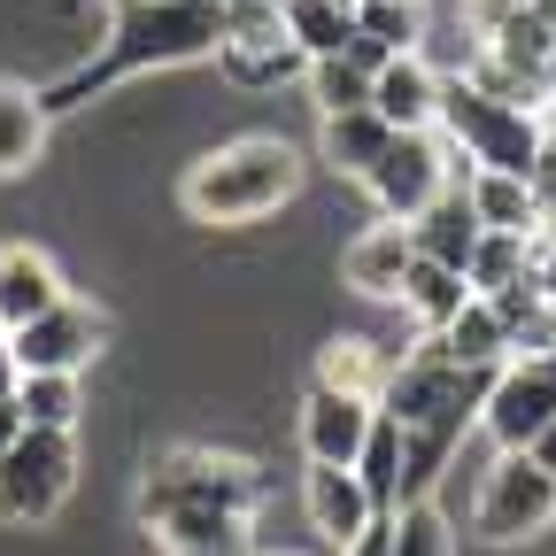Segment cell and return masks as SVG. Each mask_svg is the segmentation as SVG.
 I'll return each mask as SVG.
<instances>
[{
  "label": "cell",
  "instance_id": "obj_1",
  "mask_svg": "<svg viewBox=\"0 0 556 556\" xmlns=\"http://www.w3.org/2000/svg\"><path fill=\"white\" fill-rule=\"evenodd\" d=\"M255 471L240 456H208V448H170L148 486H139V518H148L163 556H255Z\"/></svg>",
  "mask_w": 556,
  "mask_h": 556
},
{
  "label": "cell",
  "instance_id": "obj_2",
  "mask_svg": "<svg viewBox=\"0 0 556 556\" xmlns=\"http://www.w3.org/2000/svg\"><path fill=\"white\" fill-rule=\"evenodd\" d=\"M225 47V0H116L109 39L93 62H78L62 86H47V109H78L109 78H139V70H178Z\"/></svg>",
  "mask_w": 556,
  "mask_h": 556
},
{
  "label": "cell",
  "instance_id": "obj_3",
  "mask_svg": "<svg viewBox=\"0 0 556 556\" xmlns=\"http://www.w3.org/2000/svg\"><path fill=\"white\" fill-rule=\"evenodd\" d=\"M302 178H309V155L294 139H232L178 178V201L193 225H255L270 208H287Z\"/></svg>",
  "mask_w": 556,
  "mask_h": 556
},
{
  "label": "cell",
  "instance_id": "obj_4",
  "mask_svg": "<svg viewBox=\"0 0 556 556\" xmlns=\"http://www.w3.org/2000/svg\"><path fill=\"white\" fill-rule=\"evenodd\" d=\"M441 139L471 170H518V178H533L541 155H548L541 116L518 109V101H503V93H486V86H471V78L441 86Z\"/></svg>",
  "mask_w": 556,
  "mask_h": 556
},
{
  "label": "cell",
  "instance_id": "obj_5",
  "mask_svg": "<svg viewBox=\"0 0 556 556\" xmlns=\"http://www.w3.org/2000/svg\"><path fill=\"white\" fill-rule=\"evenodd\" d=\"M78 486V433L70 426H24L16 448H0V526H47Z\"/></svg>",
  "mask_w": 556,
  "mask_h": 556
},
{
  "label": "cell",
  "instance_id": "obj_6",
  "mask_svg": "<svg viewBox=\"0 0 556 556\" xmlns=\"http://www.w3.org/2000/svg\"><path fill=\"white\" fill-rule=\"evenodd\" d=\"M471 526L495 548L548 533L556 526V471H541L526 448H495V464L479 471V495H471Z\"/></svg>",
  "mask_w": 556,
  "mask_h": 556
},
{
  "label": "cell",
  "instance_id": "obj_7",
  "mask_svg": "<svg viewBox=\"0 0 556 556\" xmlns=\"http://www.w3.org/2000/svg\"><path fill=\"white\" fill-rule=\"evenodd\" d=\"M471 86L503 93L518 109H548L556 101V24H541L533 9H510L486 24V54L471 62Z\"/></svg>",
  "mask_w": 556,
  "mask_h": 556
},
{
  "label": "cell",
  "instance_id": "obj_8",
  "mask_svg": "<svg viewBox=\"0 0 556 556\" xmlns=\"http://www.w3.org/2000/svg\"><path fill=\"white\" fill-rule=\"evenodd\" d=\"M448 163H456V148L441 139V124H426V131H394L387 155L364 170V186H371V201H379V217H394V225L426 217V208L456 186Z\"/></svg>",
  "mask_w": 556,
  "mask_h": 556
},
{
  "label": "cell",
  "instance_id": "obj_9",
  "mask_svg": "<svg viewBox=\"0 0 556 556\" xmlns=\"http://www.w3.org/2000/svg\"><path fill=\"white\" fill-rule=\"evenodd\" d=\"M548 417H556V348H526V356L495 364V379H486V394H479L486 441H495V448H526Z\"/></svg>",
  "mask_w": 556,
  "mask_h": 556
},
{
  "label": "cell",
  "instance_id": "obj_10",
  "mask_svg": "<svg viewBox=\"0 0 556 556\" xmlns=\"http://www.w3.org/2000/svg\"><path fill=\"white\" fill-rule=\"evenodd\" d=\"M217 54L248 86H278V78H294V70H309L302 39L278 16V0H225V47Z\"/></svg>",
  "mask_w": 556,
  "mask_h": 556
},
{
  "label": "cell",
  "instance_id": "obj_11",
  "mask_svg": "<svg viewBox=\"0 0 556 556\" xmlns=\"http://www.w3.org/2000/svg\"><path fill=\"white\" fill-rule=\"evenodd\" d=\"M101 340H109V317L93 302H78V294H62L31 325H9V348H16L24 371H86L101 356Z\"/></svg>",
  "mask_w": 556,
  "mask_h": 556
},
{
  "label": "cell",
  "instance_id": "obj_12",
  "mask_svg": "<svg viewBox=\"0 0 556 556\" xmlns=\"http://www.w3.org/2000/svg\"><path fill=\"white\" fill-rule=\"evenodd\" d=\"M302 510H309V526L325 533V548L340 556L356 533H371L387 510L371 503V486H364V471L356 464H309L302 471Z\"/></svg>",
  "mask_w": 556,
  "mask_h": 556
},
{
  "label": "cell",
  "instance_id": "obj_13",
  "mask_svg": "<svg viewBox=\"0 0 556 556\" xmlns=\"http://www.w3.org/2000/svg\"><path fill=\"white\" fill-rule=\"evenodd\" d=\"M371 417H379V402L309 379V394H302V456L309 464H356L364 441H371Z\"/></svg>",
  "mask_w": 556,
  "mask_h": 556
},
{
  "label": "cell",
  "instance_id": "obj_14",
  "mask_svg": "<svg viewBox=\"0 0 556 556\" xmlns=\"http://www.w3.org/2000/svg\"><path fill=\"white\" fill-rule=\"evenodd\" d=\"M441 70L417 54V47H402V54H387L379 70H371V109L394 124V131H426V124H441Z\"/></svg>",
  "mask_w": 556,
  "mask_h": 556
},
{
  "label": "cell",
  "instance_id": "obj_15",
  "mask_svg": "<svg viewBox=\"0 0 556 556\" xmlns=\"http://www.w3.org/2000/svg\"><path fill=\"white\" fill-rule=\"evenodd\" d=\"M409 263H417V240H409V225H371V232H356L340 248V287L348 294H364V302H394L402 294V278H409Z\"/></svg>",
  "mask_w": 556,
  "mask_h": 556
},
{
  "label": "cell",
  "instance_id": "obj_16",
  "mask_svg": "<svg viewBox=\"0 0 556 556\" xmlns=\"http://www.w3.org/2000/svg\"><path fill=\"white\" fill-rule=\"evenodd\" d=\"M70 287H62V270L47 248L16 240V248H0V325H31L39 309H54Z\"/></svg>",
  "mask_w": 556,
  "mask_h": 556
},
{
  "label": "cell",
  "instance_id": "obj_17",
  "mask_svg": "<svg viewBox=\"0 0 556 556\" xmlns=\"http://www.w3.org/2000/svg\"><path fill=\"white\" fill-rule=\"evenodd\" d=\"M47 124H54V109L39 86L0 78V178H24L47 155Z\"/></svg>",
  "mask_w": 556,
  "mask_h": 556
},
{
  "label": "cell",
  "instance_id": "obj_18",
  "mask_svg": "<svg viewBox=\"0 0 556 556\" xmlns=\"http://www.w3.org/2000/svg\"><path fill=\"white\" fill-rule=\"evenodd\" d=\"M464 201L486 232H533L541 225V186L518 178V170H471L464 178Z\"/></svg>",
  "mask_w": 556,
  "mask_h": 556
},
{
  "label": "cell",
  "instance_id": "obj_19",
  "mask_svg": "<svg viewBox=\"0 0 556 556\" xmlns=\"http://www.w3.org/2000/svg\"><path fill=\"white\" fill-rule=\"evenodd\" d=\"M433 340L448 348L456 364H471V371H495V364H510V348H518V340H510V325H503V309L486 302V294H471V302H464V309H456V317H448Z\"/></svg>",
  "mask_w": 556,
  "mask_h": 556
},
{
  "label": "cell",
  "instance_id": "obj_20",
  "mask_svg": "<svg viewBox=\"0 0 556 556\" xmlns=\"http://www.w3.org/2000/svg\"><path fill=\"white\" fill-rule=\"evenodd\" d=\"M387 379H394V356H387L379 340H364V332H340V340H325V348H317V387H340V394L379 402V394H387Z\"/></svg>",
  "mask_w": 556,
  "mask_h": 556
},
{
  "label": "cell",
  "instance_id": "obj_21",
  "mask_svg": "<svg viewBox=\"0 0 556 556\" xmlns=\"http://www.w3.org/2000/svg\"><path fill=\"white\" fill-rule=\"evenodd\" d=\"M387 139H394V124H387L379 109H340V116H325L317 148H325V163H332L340 178H364V170L387 155Z\"/></svg>",
  "mask_w": 556,
  "mask_h": 556
},
{
  "label": "cell",
  "instance_id": "obj_22",
  "mask_svg": "<svg viewBox=\"0 0 556 556\" xmlns=\"http://www.w3.org/2000/svg\"><path fill=\"white\" fill-rule=\"evenodd\" d=\"M479 217H471V201L448 186L433 208H426V217H409V240H417V255H433V263H448V270H464L471 263V248H479Z\"/></svg>",
  "mask_w": 556,
  "mask_h": 556
},
{
  "label": "cell",
  "instance_id": "obj_23",
  "mask_svg": "<svg viewBox=\"0 0 556 556\" xmlns=\"http://www.w3.org/2000/svg\"><path fill=\"white\" fill-rule=\"evenodd\" d=\"M394 302L417 317V332H441V325H448V317L471 302V278H464V270H448V263H433V255H417Z\"/></svg>",
  "mask_w": 556,
  "mask_h": 556
},
{
  "label": "cell",
  "instance_id": "obj_24",
  "mask_svg": "<svg viewBox=\"0 0 556 556\" xmlns=\"http://www.w3.org/2000/svg\"><path fill=\"white\" fill-rule=\"evenodd\" d=\"M387 556H456V526L433 495H402L387 510Z\"/></svg>",
  "mask_w": 556,
  "mask_h": 556
},
{
  "label": "cell",
  "instance_id": "obj_25",
  "mask_svg": "<svg viewBox=\"0 0 556 556\" xmlns=\"http://www.w3.org/2000/svg\"><path fill=\"white\" fill-rule=\"evenodd\" d=\"M402 464H409V433H402V417H371V441H364V456H356V471H364V486H371V503L379 510H394L402 503Z\"/></svg>",
  "mask_w": 556,
  "mask_h": 556
},
{
  "label": "cell",
  "instance_id": "obj_26",
  "mask_svg": "<svg viewBox=\"0 0 556 556\" xmlns=\"http://www.w3.org/2000/svg\"><path fill=\"white\" fill-rule=\"evenodd\" d=\"M464 278H471V294H503L518 278H533V232H479Z\"/></svg>",
  "mask_w": 556,
  "mask_h": 556
},
{
  "label": "cell",
  "instance_id": "obj_27",
  "mask_svg": "<svg viewBox=\"0 0 556 556\" xmlns=\"http://www.w3.org/2000/svg\"><path fill=\"white\" fill-rule=\"evenodd\" d=\"M309 101L317 116H340V109H371V70L356 54H309Z\"/></svg>",
  "mask_w": 556,
  "mask_h": 556
},
{
  "label": "cell",
  "instance_id": "obj_28",
  "mask_svg": "<svg viewBox=\"0 0 556 556\" xmlns=\"http://www.w3.org/2000/svg\"><path fill=\"white\" fill-rule=\"evenodd\" d=\"M16 409H24V426H70L78 433V409H86L78 371H24L16 379Z\"/></svg>",
  "mask_w": 556,
  "mask_h": 556
},
{
  "label": "cell",
  "instance_id": "obj_29",
  "mask_svg": "<svg viewBox=\"0 0 556 556\" xmlns=\"http://www.w3.org/2000/svg\"><path fill=\"white\" fill-rule=\"evenodd\" d=\"M278 16L302 39V54H340L356 39V9H340V0H278Z\"/></svg>",
  "mask_w": 556,
  "mask_h": 556
},
{
  "label": "cell",
  "instance_id": "obj_30",
  "mask_svg": "<svg viewBox=\"0 0 556 556\" xmlns=\"http://www.w3.org/2000/svg\"><path fill=\"white\" fill-rule=\"evenodd\" d=\"M417 24H426V9H409V0H364L356 9V31H371L379 47H417Z\"/></svg>",
  "mask_w": 556,
  "mask_h": 556
},
{
  "label": "cell",
  "instance_id": "obj_31",
  "mask_svg": "<svg viewBox=\"0 0 556 556\" xmlns=\"http://www.w3.org/2000/svg\"><path fill=\"white\" fill-rule=\"evenodd\" d=\"M533 287H541V309L556 317V232H533Z\"/></svg>",
  "mask_w": 556,
  "mask_h": 556
},
{
  "label": "cell",
  "instance_id": "obj_32",
  "mask_svg": "<svg viewBox=\"0 0 556 556\" xmlns=\"http://www.w3.org/2000/svg\"><path fill=\"white\" fill-rule=\"evenodd\" d=\"M526 456H533L541 471H556V417H548V426H541V433L526 441Z\"/></svg>",
  "mask_w": 556,
  "mask_h": 556
},
{
  "label": "cell",
  "instance_id": "obj_33",
  "mask_svg": "<svg viewBox=\"0 0 556 556\" xmlns=\"http://www.w3.org/2000/svg\"><path fill=\"white\" fill-rule=\"evenodd\" d=\"M16 379H24V364H16V348H9V332H0V402L16 394Z\"/></svg>",
  "mask_w": 556,
  "mask_h": 556
},
{
  "label": "cell",
  "instance_id": "obj_34",
  "mask_svg": "<svg viewBox=\"0 0 556 556\" xmlns=\"http://www.w3.org/2000/svg\"><path fill=\"white\" fill-rule=\"evenodd\" d=\"M340 556H387V518H379V526H371V533H356V541H348V548H340Z\"/></svg>",
  "mask_w": 556,
  "mask_h": 556
},
{
  "label": "cell",
  "instance_id": "obj_35",
  "mask_svg": "<svg viewBox=\"0 0 556 556\" xmlns=\"http://www.w3.org/2000/svg\"><path fill=\"white\" fill-rule=\"evenodd\" d=\"M16 433H24V409H16V394L0 402V448H16Z\"/></svg>",
  "mask_w": 556,
  "mask_h": 556
},
{
  "label": "cell",
  "instance_id": "obj_36",
  "mask_svg": "<svg viewBox=\"0 0 556 556\" xmlns=\"http://www.w3.org/2000/svg\"><path fill=\"white\" fill-rule=\"evenodd\" d=\"M510 9H526V0H471V16H479V24H495V16H510Z\"/></svg>",
  "mask_w": 556,
  "mask_h": 556
},
{
  "label": "cell",
  "instance_id": "obj_37",
  "mask_svg": "<svg viewBox=\"0 0 556 556\" xmlns=\"http://www.w3.org/2000/svg\"><path fill=\"white\" fill-rule=\"evenodd\" d=\"M526 9H533L541 24H556V0H526Z\"/></svg>",
  "mask_w": 556,
  "mask_h": 556
},
{
  "label": "cell",
  "instance_id": "obj_38",
  "mask_svg": "<svg viewBox=\"0 0 556 556\" xmlns=\"http://www.w3.org/2000/svg\"><path fill=\"white\" fill-rule=\"evenodd\" d=\"M255 556H294V548H255Z\"/></svg>",
  "mask_w": 556,
  "mask_h": 556
},
{
  "label": "cell",
  "instance_id": "obj_39",
  "mask_svg": "<svg viewBox=\"0 0 556 556\" xmlns=\"http://www.w3.org/2000/svg\"><path fill=\"white\" fill-rule=\"evenodd\" d=\"M340 9H364V0H340Z\"/></svg>",
  "mask_w": 556,
  "mask_h": 556
},
{
  "label": "cell",
  "instance_id": "obj_40",
  "mask_svg": "<svg viewBox=\"0 0 556 556\" xmlns=\"http://www.w3.org/2000/svg\"><path fill=\"white\" fill-rule=\"evenodd\" d=\"M548 348H556V325H548Z\"/></svg>",
  "mask_w": 556,
  "mask_h": 556
},
{
  "label": "cell",
  "instance_id": "obj_41",
  "mask_svg": "<svg viewBox=\"0 0 556 556\" xmlns=\"http://www.w3.org/2000/svg\"><path fill=\"white\" fill-rule=\"evenodd\" d=\"M409 9H426V0H409Z\"/></svg>",
  "mask_w": 556,
  "mask_h": 556
},
{
  "label": "cell",
  "instance_id": "obj_42",
  "mask_svg": "<svg viewBox=\"0 0 556 556\" xmlns=\"http://www.w3.org/2000/svg\"><path fill=\"white\" fill-rule=\"evenodd\" d=\"M0 332H9V325H0Z\"/></svg>",
  "mask_w": 556,
  "mask_h": 556
}]
</instances>
